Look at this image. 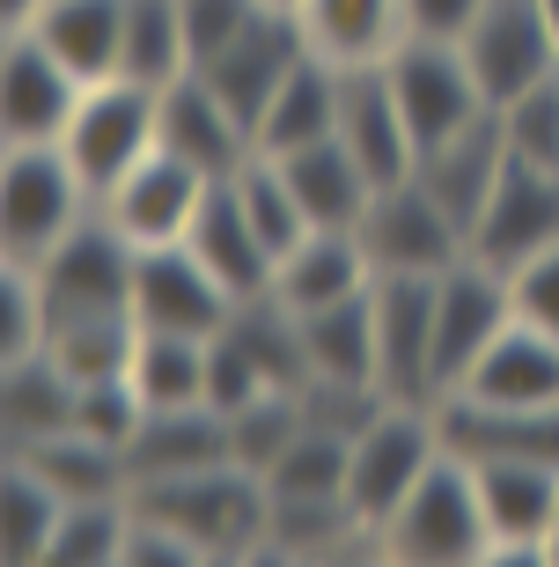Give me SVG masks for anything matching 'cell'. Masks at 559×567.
<instances>
[{"instance_id":"cell-18","label":"cell","mask_w":559,"mask_h":567,"mask_svg":"<svg viewBox=\"0 0 559 567\" xmlns=\"http://www.w3.org/2000/svg\"><path fill=\"white\" fill-rule=\"evenodd\" d=\"M339 147L369 169L375 192L413 177L420 147H413V126H405L391 82H383V66H346V89H339Z\"/></svg>"},{"instance_id":"cell-23","label":"cell","mask_w":559,"mask_h":567,"mask_svg":"<svg viewBox=\"0 0 559 567\" xmlns=\"http://www.w3.org/2000/svg\"><path fill=\"white\" fill-rule=\"evenodd\" d=\"M369 288L346 295V302H324V310H294L310 383H324V391H369L375 399V310H369Z\"/></svg>"},{"instance_id":"cell-5","label":"cell","mask_w":559,"mask_h":567,"mask_svg":"<svg viewBox=\"0 0 559 567\" xmlns=\"http://www.w3.org/2000/svg\"><path fill=\"white\" fill-rule=\"evenodd\" d=\"M30 274H38V295H44V332L89 324V317H133V244L96 207Z\"/></svg>"},{"instance_id":"cell-17","label":"cell","mask_w":559,"mask_h":567,"mask_svg":"<svg viewBox=\"0 0 559 567\" xmlns=\"http://www.w3.org/2000/svg\"><path fill=\"white\" fill-rule=\"evenodd\" d=\"M82 104V82L30 30L0 44V147H52Z\"/></svg>"},{"instance_id":"cell-30","label":"cell","mask_w":559,"mask_h":567,"mask_svg":"<svg viewBox=\"0 0 559 567\" xmlns=\"http://www.w3.org/2000/svg\"><path fill=\"white\" fill-rule=\"evenodd\" d=\"M272 163L288 169L294 207L310 214V229H353V221L369 214V199H375L369 169L339 147V133H332V141H317V147H294V155H272Z\"/></svg>"},{"instance_id":"cell-43","label":"cell","mask_w":559,"mask_h":567,"mask_svg":"<svg viewBox=\"0 0 559 567\" xmlns=\"http://www.w3.org/2000/svg\"><path fill=\"white\" fill-rule=\"evenodd\" d=\"M266 0H185V44H191V66H207Z\"/></svg>"},{"instance_id":"cell-32","label":"cell","mask_w":559,"mask_h":567,"mask_svg":"<svg viewBox=\"0 0 559 567\" xmlns=\"http://www.w3.org/2000/svg\"><path fill=\"white\" fill-rule=\"evenodd\" d=\"M22 457L38 464V472L60 486L66 502H111V494H125V486H133L125 450L82 435V427H60V435H44V442H22Z\"/></svg>"},{"instance_id":"cell-38","label":"cell","mask_w":559,"mask_h":567,"mask_svg":"<svg viewBox=\"0 0 559 567\" xmlns=\"http://www.w3.org/2000/svg\"><path fill=\"white\" fill-rule=\"evenodd\" d=\"M266 391H280V383L266 377V361H258V347H250L244 332H236V317H228L221 332L207 339V405L214 413H244L250 399H266Z\"/></svg>"},{"instance_id":"cell-14","label":"cell","mask_w":559,"mask_h":567,"mask_svg":"<svg viewBox=\"0 0 559 567\" xmlns=\"http://www.w3.org/2000/svg\"><path fill=\"white\" fill-rule=\"evenodd\" d=\"M472 480H478V508H486V538H494L486 560H545V538L559 524V464L478 457Z\"/></svg>"},{"instance_id":"cell-34","label":"cell","mask_w":559,"mask_h":567,"mask_svg":"<svg viewBox=\"0 0 559 567\" xmlns=\"http://www.w3.org/2000/svg\"><path fill=\"white\" fill-rule=\"evenodd\" d=\"M133 82L169 89L191 74V44H185V0H125V66Z\"/></svg>"},{"instance_id":"cell-45","label":"cell","mask_w":559,"mask_h":567,"mask_svg":"<svg viewBox=\"0 0 559 567\" xmlns=\"http://www.w3.org/2000/svg\"><path fill=\"white\" fill-rule=\"evenodd\" d=\"M38 8H44V0H0V30H8V38H15V30H30V22H38Z\"/></svg>"},{"instance_id":"cell-19","label":"cell","mask_w":559,"mask_h":567,"mask_svg":"<svg viewBox=\"0 0 559 567\" xmlns=\"http://www.w3.org/2000/svg\"><path fill=\"white\" fill-rule=\"evenodd\" d=\"M449 399H478V405H559V332L508 317L494 332V347L472 361V377L456 383Z\"/></svg>"},{"instance_id":"cell-42","label":"cell","mask_w":559,"mask_h":567,"mask_svg":"<svg viewBox=\"0 0 559 567\" xmlns=\"http://www.w3.org/2000/svg\"><path fill=\"white\" fill-rule=\"evenodd\" d=\"M508 302H516V317L559 332V244H545L538 258H522L516 274H508Z\"/></svg>"},{"instance_id":"cell-44","label":"cell","mask_w":559,"mask_h":567,"mask_svg":"<svg viewBox=\"0 0 559 567\" xmlns=\"http://www.w3.org/2000/svg\"><path fill=\"white\" fill-rule=\"evenodd\" d=\"M478 8H486V0H405V38H442V44H456L464 30H472Z\"/></svg>"},{"instance_id":"cell-28","label":"cell","mask_w":559,"mask_h":567,"mask_svg":"<svg viewBox=\"0 0 559 567\" xmlns=\"http://www.w3.org/2000/svg\"><path fill=\"white\" fill-rule=\"evenodd\" d=\"M302 44L332 66H383L405 44V0H302Z\"/></svg>"},{"instance_id":"cell-13","label":"cell","mask_w":559,"mask_h":567,"mask_svg":"<svg viewBox=\"0 0 559 567\" xmlns=\"http://www.w3.org/2000/svg\"><path fill=\"white\" fill-rule=\"evenodd\" d=\"M207 169H191L185 155H169V147H155V155H141V163L125 169L118 185L96 199V214H104L111 229L133 244V251H155V244H185L191 236V214H199V199H207Z\"/></svg>"},{"instance_id":"cell-6","label":"cell","mask_w":559,"mask_h":567,"mask_svg":"<svg viewBox=\"0 0 559 567\" xmlns=\"http://www.w3.org/2000/svg\"><path fill=\"white\" fill-rule=\"evenodd\" d=\"M89 185L74 177V163L52 147H0V258L38 266L74 221H89Z\"/></svg>"},{"instance_id":"cell-33","label":"cell","mask_w":559,"mask_h":567,"mask_svg":"<svg viewBox=\"0 0 559 567\" xmlns=\"http://www.w3.org/2000/svg\"><path fill=\"white\" fill-rule=\"evenodd\" d=\"M133 391L147 413H177V405H207V339L185 332H141L133 347Z\"/></svg>"},{"instance_id":"cell-41","label":"cell","mask_w":559,"mask_h":567,"mask_svg":"<svg viewBox=\"0 0 559 567\" xmlns=\"http://www.w3.org/2000/svg\"><path fill=\"white\" fill-rule=\"evenodd\" d=\"M500 133H508V147H516V155H530V163L559 169V74H552V82H538L530 96H516V104L500 111Z\"/></svg>"},{"instance_id":"cell-37","label":"cell","mask_w":559,"mask_h":567,"mask_svg":"<svg viewBox=\"0 0 559 567\" xmlns=\"http://www.w3.org/2000/svg\"><path fill=\"white\" fill-rule=\"evenodd\" d=\"M125 524H133V502H125V494H111V502H66L44 567H104V560H118Z\"/></svg>"},{"instance_id":"cell-9","label":"cell","mask_w":559,"mask_h":567,"mask_svg":"<svg viewBox=\"0 0 559 567\" xmlns=\"http://www.w3.org/2000/svg\"><path fill=\"white\" fill-rule=\"evenodd\" d=\"M375 399L435 405V280L427 274H375Z\"/></svg>"},{"instance_id":"cell-10","label":"cell","mask_w":559,"mask_h":567,"mask_svg":"<svg viewBox=\"0 0 559 567\" xmlns=\"http://www.w3.org/2000/svg\"><path fill=\"white\" fill-rule=\"evenodd\" d=\"M456 44H464V60H472V74H478L494 111H508L516 96H530L538 82L559 74V44L545 30L538 0H486Z\"/></svg>"},{"instance_id":"cell-46","label":"cell","mask_w":559,"mask_h":567,"mask_svg":"<svg viewBox=\"0 0 559 567\" xmlns=\"http://www.w3.org/2000/svg\"><path fill=\"white\" fill-rule=\"evenodd\" d=\"M545 8V30H552V44H559V0H538Z\"/></svg>"},{"instance_id":"cell-31","label":"cell","mask_w":559,"mask_h":567,"mask_svg":"<svg viewBox=\"0 0 559 567\" xmlns=\"http://www.w3.org/2000/svg\"><path fill=\"white\" fill-rule=\"evenodd\" d=\"M66 494L22 450H0V567H44Z\"/></svg>"},{"instance_id":"cell-39","label":"cell","mask_w":559,"mask_h":567,"mask_svg":"<svg viewBox=\"0 0 559 567\" xmlns=\"http://www.w3.org/2000/svg\"><path fill=\"white\" fill-rule=\"evenodd\" d=\"M44 354V295H38V274L0 258V377L22 369V361Z\"/></svg>"},{"instance_id":"cell-47","label":"cell","mask_w":559,"mask_h":567,"mask_svg":"<svg viewBox=\"0 0 559 567\" xmlns=\"http://www.w3.org/2000/svg\"><path fill=\"white\" fill-rule=\"evenodd\" d=\"M538 567H559V524H552V538H545V560Z\"/></svg>"},{"instance_id":"cell-2","label":"cell","mask_w":559,"mask_h":567,"mask_svg":"<svg viewBox=\"0 0 559 567\" xmlns=\"http://www.w3.org/2000/svg\"><path fill=\"white\" fill-rule=\"evenodd\" d=\"M486 508H478V480L472 464L456 457V450H442L427 472H420V486L405 494V502L375 524L369 553H383V560H405V567H486Z\"/></svg>"},{"instance_id":"cell-8","label":"cell","mask_w":559,"mask_h":567,"mask_svg":"<svg viewBox=\"0 0 559 567\" xmlns=\"http://www.w3.org/2000/svg\"><path fill=\"white\" fill-rule=\"evenodd\" d=\"M353 236H361V251H369L375 274H427V280H435V274H449V266L472 258V236L427 199L420 177L375 192L369 214L353 221Z\"/></svg>"},{"instance_id":"cell-11","label":"cell","mask_w":559,"mask_h":567,"mask_svg":"<svg viewBox=\"0 0 559 567\" xmlns=\"http://www.w3.org/2000/svg\"><path fill=\"white\" fill-rule=\"evenodd\" d=\"M545 244H559V169L508 147V163H500L494 192H486V214L472 221V258L494 266V274H516Z\"/></svg>"},{"instance_id":"cell-15","label":"cell","mask_w":559,"mask_h":567,"mask_svg":"<svg viewBox=\"0 0 559 567\" xmlns=\"http://www.w3.org/2000/svg\"><path fill=\"white\" fill-rule=\"evenodd\" d=\"M508 317H516L508 274L478 266V258L435 274V399H449L456 383L472 377V361L494 347V332L508 324Z\"/></svg>"},{"instance_id":"cell-29","label":"cell","mask_w":559,"mask_h":567,"mask_svg":"<svg viewBox=\"0 0 559 567\" xmlns=\"http://www.w3.org/2000/svg\"><path fill=\"white\" fill-rule=\"evenodd\" d=\"M199 464H236V442L228 421L214 405H177V413H147L133 450H125V472L133 480H163V472H199Z\"/></svg>"},{"instance_id":"cell-20","label":"cell","mask_w":559,"mask_h":567,"mask_svg":"<svg viewBox=\"0 0 559 567\" xmlns=\"http://www.w3.org/2000/svg\"><path fill=\"white\" fill-rule=\"evenodd\" d=\"M442 450L456 457H530L559 464V405H478V399H435Z\"/></svg>"},{"instance_id":"cell-49","label":"cell","mask_w":559,"mask_h":567,"mask_svg":"<svg viewBox=\"0 0 559 567\" xmlns=\"http://www.w3.org/2000/svg\"><path fill=\"white\" fill-rule=\"evenodd\" d=\"M0 44H8V30H0Z\"/></svg>"},{"instance_id":"cell-16","label":"cell","mask_w":559,"mask_h":567,"mask_svg":"<svg viewBox=\"0 0 559 567\" xmlns=\"http://www.w3.org/2000/svg\"><path fill=\"white\" fill-rule=\"evenodd\" d=\"M310 44H302V22H294V8H258V16L236 30V38L214 52L207 66H191L199 82L221 96L244 126H258V111H266V96L280 82H288V66L302 60Z\"/></svg>"},{"instance_id":"cell-21","label":"cell","mask_w":559,"mask_h":567,"mask_svg":"<svg viewBox=\"0 0 559 567\" xmlns=\"http://www.w3.org/2000/svg\"><path fill=\"white\" fill-rule=\"evenodd\" d=\"M185 244L199 251V266H207L236 302L272 295V244L250 229V214H244V199H236L228 177H214V185H207V199H199V214H191Z\"/></svg>"},{"instance_id":"cell-35","label":"cell","mask_w":559,"mask_h":567,"mask_svg":"<svg viewBox=\"0 0 559 567\" xmlns=\"http://www.w3.org/2000/svg\"><path fill=\"white\" fill-rule=\"evenodd\" d=\"M133 347H141V324H133V317H89V324L44 332V361H52L66 383L125 377V369H133Z\"/></svg>"},{"instance_id":"cell-12","label":"cell","mask_w":559,"mask_h":567,"mask_svg":"<svg viewBox=\"0 0 559 567\" xmlns=\"http://www.w3.org/2000/svg\"><path fill=\"white\" fill-rule=\"evenodd\" d=\"M244 310L221 280L199 266L191 244H155L133 251V324L141 332H185V339H214L228 317Z\"/></svg>"},{"instance_id":"cell-26","label":"cell","mask_w":559,"mask_h":567,"mask_svg":"<svg viewBox=\"0 0 559 567\" xmlns=\"http://www.w3.org/2000/svg\"><path fill=\"white\" fill-rule=\"evenodd\" d=\"M30 38L74 74V82H111L125 66V0H44Z\"/></svg>"},{"instance_id":"cell-4","label":"cell","mask_w":559,"mask_h":567,"mask_svg":"<svg viewBox=\"0 0 559 567\" xmlns=\"http://www.w3.org/2000/svg\"><path fill=\"white\" fill-rule=\"evenodd\" d=\"M163 147V89L133 82V74H111V82H89L74 118L60 133V155L74 163V177L89 185V199H104L125 169Z\"/></svg>"},{"instance_id":"cell-25","label":"cell","mask_w":559,"mask_h":567,"mask_svg":"<svg viewBox=\"0 0 559 567\" xmlns=\"http://www.w3.org/2000/svg\"><path fill=\"white\" fill-rule=\"evenodd\" d=\"M163 147L185 155L191 169H207V177H236V169L250 163V126L199 82V74H185V82L163 89Z\"/></svg>"},{"instance_id":"cell-7","label":"cell","mask_w":559,"mask_h":567,"mask_svg":"<svg viewBox=\"0 0 559 567\" xmlns=\"http://www.w3.org/2000/svg\"><path fill=\"white\" fill-rule=\"evenodd\" d=\"M383 82H391V96H397V111H405V126H413V147H420V155H427V147H442V141H456V133L478 126V118H494V104H486V89H478L472 60H464V44L405 38L391 60H383Z\"/></svg>"},{"instance_id":"cell-36","label":"cell","mask_w":559,"mask_h":567,"mask_svg":"<svg viewBox=\"0 0 559 567\" xmlns=\"http://www.w3.org/2000/svg\"><path fill=\"white\" fill-rule=\"evenodd\" d=\"M228 185H236V199H244L250 229L272 244V266H280V251H294V244L310 236V214L294 207V185H288V169L272 163V155H250Z\"/></svg>"},{"instance_id":"cell-3","label":"cell","mask_w":559,"mask_h":567,"mask_svg":"<svg viewBox=\"0 0 559 567\" xmlns=\"http://www.w3.org/2000/svg\"><path fill=\"white\" fill-rule=\"evenodd\" d=\"M435 457H442L435 405L375 399L369 413H361V427L346 435V508L369 524V538H375V524L420 486V472H427Z\"/></svg>"},{"instance_id":"cell-27","label":"cell","mask_w":559,"mask_h":567,"mask_svg":"<svg viewBox=\"0 0 559 567\" xmlns=\"http://www.w3.org/2000/svg\"><path fill=\"white\" fill-rule=\"evenodd\" d=\"M375 280L369 251L353 229H310L294 251H280L272 266V302L280 310H324V302H346Z\"/></svg>"},{"instance_id":"cell-22","label":"cell","mask_w":559,"mask_h":567,"mask_svg":"<svg viewBox=\"0 0 559 567\" xmlns=\"http://www.w3.org/2000/svg\"><path fill=\"white\" fill-rule=\"evenodd\" d=\"M339 89H346V66L302 52V60L288 66V82L272 89L266 111H258L250 155H294V147L332 141V133H339Z\"/></svg>"},{"instance_id":"cell-48","label":"cell","mask_w":559,"mask_h":567,"mask_svg":"<svg viewBox=\"0 0 559 567\" xmlns=\"http://www.w3.org/2000/svg\"><path fill=\"white\" fill-rule=\"evenodd\" d=\"M266 8H302V0H266Z\"/></svg>"},{"instance_id":"cell-1","label":"cell","mask_w":559,"mask_h":567,"mask_svg":"<svg viewBox=\"0 0 559 567\" xmlns=\"http://www.w3.org/2000/svg\"><path fill=\"white\" fill-rule=\"evenodd\" d=\"M125 502L141 516H163L177 538H191L199 560H236V553H266V480L250 464H199V472H163V480H133Z\"/></svg>"},{"instance_id":"cell-40","label":"cell","mask_w":559,"mask_h":567,"mask_svg":"<svg viewBox=\"0 0 559 567\" xmlns=\"http://www.w3.org/2000/svg\"><path fill=\"white\" fill-rule=\"evenodd\" d=\"M141 421H147V405H141V391H133V377L74 383V427H82V435L111 442V450H133Z\"/></svg>"},{"instance_id":"cell-24","label":"cell","mask_w":559,"mask_h":567,"mask_svg":"<svg viewBox=\"0 0 559 567\" xmlns=\"http://www.w3.org/2000/svg\"><path fill=\"white\" fill-rule=\"evenodd\" d=\"M500 163H508V133H500V111H494V118H478V126H464L456 141L427 147L413 177L427 185V199H435V207L449 214L456 229L472 236V221L486 214V192H494Z\"/></svg>"}]
</instances>
